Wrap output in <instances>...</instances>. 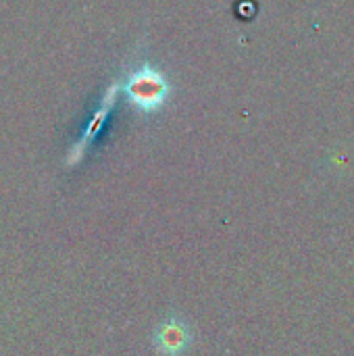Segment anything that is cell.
Returning <instances> with one entry per match:
<instances>
[{"label": "cell", "mask_w": 354, "mask_h": 356, "mask_svg": "<svg viewBox=\"0 0 354 356\" xmlns=\"http://www.w3.org/2000/svg\"><path fill=\"white\" fill-rule=\"evenodd\" d=\"M117 90L140 115H154L163 111L173 92L167 75L148 60L131 65L121 81H117Z\"/></svg>", "instance_id": "6da1fadb"}, {"label": "cell", "mask_w": 354, "mask_h": 356, "mask_svg": "<svg viewBox=\"0 0 354 356\" xmlns=\"http://www.w3.org/2000/svg\"><path fill=\"white\" fill-rule=\"evenodd\" d=\"M194 344L190 323L177 313L169 315L152 330V348L161 356H186Z\"/></svg>", "instance_id": "7a4b0ae2"}, {"label": "cell", "mask_w": 354, "mask_h": 356, "mask_svg": "<svg viewBox=\"0 0 354 356\" xmlns=\"http://www.w3.org/2000/svg\"><path fill=\"white\" fill-rule=\"evenodd\" d=\"M115 96H119L117 83H113V86H111V90H108V92H106V96L102 98L100 108L94 113V117H92V121L88 123V127L83 129L81 138L75 142V146H73V148H71V152L67 154V159H65V165H67V167H75V165H79V163H81V159H83V154H86L88 146L96 140L98 131L102 129L104 121L108 119V115H111V111H113V104H115Z\"/></svg>", "instance_id": "3957f363"}]
</instances>
